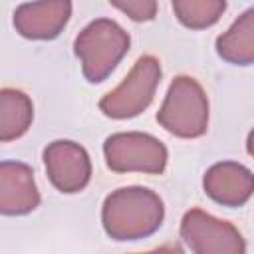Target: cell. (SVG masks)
I'll return each instance as SVG.
<instances>
[{"mask_svg": "<svg viewBox=\"0 0 254 254\" xmlns=\"http://www.w3.org/2000/svg\"><path fill=\"white\" fill-rule=\"evenodd\" d=\"M71 16V0L26 2L14 12V28L28 40H54Z\"/></svg>", "mask_w": 254, "mask_h": 254, "instance_id": "8", "label": "cell"}, {"mask_svg": "<svg viewBox=\"0 0 254 254\" xmlns=\"http://www.w3.org/2000/svg\"><path fill=\"white\" fill-rule=\"evenodd\" d=\"M181 238L196 254H242L246 242L242 234L226 220H220L200 208H190L181 220Z\"/></svg>", "mask_w": 254, "mask_h": 254, "instance_id": "6", "label": "cell"}, {"mask_svg": "<svg viewBox=\"0 0 254 254\" xmlns=\"http://www.w3.org/2000/svg\"><path fill=\"white\" fill-rule=\"evenodd\" d=\"M161 81V64L153 56H143L135 62L125 79L109 91L101 101L99 109L111 119H129L143 113L155 97Z\"/></svg>", "mask_w": 254, "mask_h": 254, "instance_id": "4", "label": "cell"}, {"mask_svg": "<svg viewBox=\"0 0 254 254\" xmlns=\"http://www.w3.org/2000/svg\"><path fill=\"white\" fill-rule=\"evenodd\" d=\"M34 119V107L30 97L12 87L0 91V141L8 143L22 137Z\"/></svg>", "mask_w": 254, "mask_h": 254, "instance_id": "12", "label": "cell"}, {"mask_svg": "<svg viewBox=\"0 0 254 254\" xmlns=\"http://www.w3.org/2000/svg\"><path fill=\"white\" fill-rule=\"evenodd\" d=\"M246 149H248V153L254 157V129L248 133V139H246Z\"/></svg>", "mask_w": 254, "mask_h": 254, "instance_id": "15", "label": "cell"}, {"mask_svg": "<svg viewBox=\"0 0 254 254\" xmlns=\"http://www.w3.org/2000/svg\"><path fill=\"white\" fill-rule=\"evenodd\" d=\"M129 34L113 20L99 18L87 24L75 38L73 50L87 81H103L129 50Z\"/></svg>", "mask_w": 254, "mask_h": 254, "instance_id": "2", "label": "cell"}, {"mask_svg": "<svg viewBox=\"0 0 254 254\" xmlns=\"http://www.w3.org/2000/svg\"><path fill=\"white\" fill-rule=\"evenodd\" d=\"M105 163L115 173L161 175L167 167V147L153 135L127 131L113 133L103 143Z\"/></svg>", "mask_w": 254, "mask_h": 254, "instance_id": "5", "label": "cell"}, {"mask_svg": "<svg viewBox=\"0 0 254 254\" xmlns=\"http://www.w3.org/2000/svg\"><path fill=\"white\" fill-rule=\"evenodd\" d=\"M202 187L214 202L222 206H242L254 194V175L240 163L222 161L206 171Z\"/></svg>", "mask_w": 254, "mask_h": 254, "instance_id": "9", "label": "cell"}, {"mask_svg": "<svg viewBox=\"0 0 254 254\" xmlns=\"http://www.w3.org/2000/svg\"><path fill=\"white\" fill-rule=\"evenodd\" d=\"M40 204L34 171L20 161L0 163V210L6 216L28 214Z\"/></svg>", "mask_w": 254, "mask_h": 254, "instance_id": "10", "label": "cell"}, {"mask_svg": "<svg viewBox=\"0 0 254 254\" xmlns=\"http://www.w3.org/2000/svg\"><path fill=\"white\" fill-rule=\"evenodd\" d=\"M165 218V206L157 192L145 187L113 190L101 208V222L113 240H141L155 234Z\"/></svg>", "mask_w": 254, "mask_h": 254, "instance_id": "1", "label": "cell"}, {"mask_svg": "<svg viewBox=\"0 0 254 254\" xmlns=\"http://www.w3.org/2000/svg\"><path fill=\"white\" fill-rule=\"evenodd\" d=\"M157 121L165 131L181 139L204 135L208 127V99L200 83L189 75L175 77L157 113Z\"/></svg>", "mask_w": 254, "mask_h": 254, "instance_id": "3", "label": "cell"}, {"mask_svg": "<svg viewBox=\"0 0 254 254\" xmlns=\"http://www.w3.org/2000/svg\"><path fill=\"white\" fill-rule=\"evenodd\" d=\"M216 52L224 62L234 65L254 64V8L238 16V20L218 36Z\"/></svg>", "mask_w": 254, "mask_h": 254, "instance_id": "11", "label": "cell"}, {"mask_svg": "<svg viewBox=\"0 0 254 254\" xmlns=\"http://www.w3.org/2000/svg\"><path fill=\"white\" fill-rule=\"evenodd\" d=\"M109 2L135 22H149L157 16V0H109Z\"/></svg>", "mask_w": 254, "mask_h": 254, "instance_id": "14", "label": "cell"}, {"mask_svg": "<svg viewBox=\"0 0 254 254\" xmlns=\"http://www.w3.org/2000/svg\"><path fill=\"white\" fill-rule=\"evenodd\" d=\"M44 165L52 185L65 194L79 192L91 179V161L87 151L73 141H54L44 149Z\"/></svg>", "mask_w": 254, "mask_h": 254, "instance_id": "7", "label": "cell"}, {"mask_svg": "<svg viewBox=\"0 0 254 254\" xmlns=\"http://www.w3.org/2000/svg\"><path fill=\"white\" fill-rule=\"evenodd\" d=\"M177 20L190 28L202 30L216 24L226 10V0H171Z\"/></svg>", "mask_w": 254, "mask_h": 254, "instance_id": "13", "label": "cell"}]
</instances>
